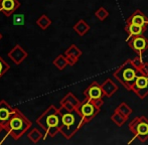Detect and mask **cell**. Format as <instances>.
Segmentation results:
<instances>
[{
  "label": "cell",
  "instance_id": "obj_1",
  "mask_svg": "<svg viewBox=\"0 0 148 145\" xmlns=\"http://www.w3.org/2000/svg\"><path fill=\"white\" fill-rule=\"evenodd\" d=\"M62 115V125L60 128V133L66 139H71L83 126L85 125L84 119L76 110L69 111L60 105L59 109Z\"/></svg>",
  "mask_w": 148,
  "mask_h": 145
},
{
  "label": "cell",
  "instance_id": "obj_2",
  "mask_svg": "<svg viewBox=\"0 0 148 145\" xmlns=\"http://www.w3.org/2000/svg\"><path fill=\"white\" fill-rule=\"evenodd\" d=\"M36 123L45 131V138L47 136L55 137L60 132V128L62 125V115L60 110L55 106L51 105L47 111L43 112L36 119Z\"/></svg>",
  "mask_w": 148,
  "mask_h": 145
},
{
  "label": "cell",
  "instance_id": "obj_3",
  "mask_svg": "<svg viewBox=\"0 0 148 145\" xmlns=\"http://www.w3.org/2000/svg\"><path fill=\"white\" fill-rule=\"evenodd\" d=\"M141 72L133 65L131 60H127L113 72V77L127 91H132V87L137 77Z\"/></svg>",
  "mask_w": 148,
  "mask_h": 145
},
{
  "label": "cell",
  "instance_id": "obj_4",
  "mask_svg": "<svg viewBox=\"0 0 148 145\" xmlns=\"http://www.w3.org/2000/svg\"><path fill=\"white\" fill-rule=\"evenodd\" d=\"M31 126V122L19 110L16 109L15 113L11 116L8 123L4 127V130L13 138L14 140H18Z\"/></svg>",
  "mask_w": 148,
  "mask_h": 145
},
{
  "label": "cell",
  "instance_id": "obj_5",
  "mask_svg": "<svg viewBox=\"0 0 148 145\" xmlns=\"http://www.w3.org/2000/svg\"><path fill=\"white\" fill-rule=\"evenodd\" d=\"M128 128L133 135L140 142H145L148 140V119L145 116L135 117L129 123Z\"/></svg>",
  "mask_w": 148,
  "mask_h": 145
},
{
  "label": "cell",
  "instance_id": "obj_6",
  "mask_svg": "<svg viewBox=\"0 0 148 145\" xmlns=\"http://www.w3.org/2000/svg\"><path fill=\"white\" fill-rule=\"evenodd\" d=\"M77 111L79 112V114L84 119L85 124H87L89 122H91L96 117L97 114L100 113L101 108L96 106V104L92 100L85 99L83 102H81L80 106L77 108Z\"/></svg>",
  "mask_w": 148,
  "mask_h": 145
},
{
  "label": "cell",
  "instance_id": "obj_7",
  "mask_svg": "<svg viewBox=\"0 0 148 145\" xmlns=\"http://www.w3.org/2000/svg\"><path fill=\"white\" fill-rule=\"evenodd\" d=\"M128 45L134 53H136L139 57H142L143 53L148 49V38L143 34L129 37Z\"/></svg>",
  "mask_w": 148,
  "mask_h": 145
},
{
  "label": "cell",
  "instance_id": "obj_8",
  "mask_svg": "<svg viewBox=\"0 0 148 145\" xmlns=\"http://www.w3.org/2000/svg\"><path fill=\"white\" fill-rule=\"evenodd\" d=\"M132 92L136 94L139 99L143 100L148 96V76L140 74L137 77L132 87Z\"/></svg>",
  "mask_w": 148,
  "mask_h": 145
},
{
  "label": "cell",
  "instance_id": "obj_9",
  "mask_svg": "<svg viewBox=\"0 0 148 145\" xmlns=\"http://www.w3.org/2000/svg\"><path fill=\"white\" fill-rule=\"evenodd\" d=\"M85 99L88 100H96V99H101L104 97V93L102 90L101 85L98 82H93L91 85L84 91Z\"/></svg>",
  "mask_w": 148,
  "mask_h": 145
},
{
  "label": "cell",
  "instance_id": "obj_10",
  "mask_svg": "<svg viewBox=\"0 0 148 145\" xmlns=\"http://www.w3.org/2000/svg\"><path fill=\"white\" fill-rule=\"evenodd\" d=\"M16 109L12 108L5 100L0 101V123L5 127L11 116L15 113Z\"/></svg>",
  "mask_w": 148,
  "mask_h": 145
},
{
  "label": "cell",
  "instance_id": "obj_11",
  "mask_svg": "<svg viewBox=\"0 0 148 145\" xmlns=\"http://www.w3.org/2000/svg\"><path fill=\"white\" fill-rule=\"evenodd\" d=\"M126 24H136V25H148V17L141 11L140 9H136L128 18L126 19Z\"/></svg>",
  "mask_w": 148,
  "mask_h": 145
},
{
  "label": "cell",
  "instance_id": "obj_12",
  "mask_svg": "<svg viewBox=\"0 0 148 145\" xmlns=\"http://www.w3.org/2000/svg\"><path fill=\"white\" fill-rule=\"evenodd\" d=\"M8 57L15 65H19V64H21L27 57V53L19 44H17L8 53Z\"/></svg>",
  "mask_w": 148,
  "mask_h": 145
},
{
  "label": "cell",
  "instance_id": "obj_13",
  "mask_svg": "<svg viewBox=\"0 0 148 145\" xmlns=\"http://www.w3.org/2000/svg\"><path fill=\"white\" fill-rule=\"evenodd\" d=\"M20 3L18 0H0V11L6 16H10L18 7Z\"/></svg>",
  "mask_w": 148,
  "mask_h": 145
},
{
  "label": "cell",
  "instance_id": "obj_14",
  "mask_svg": "<svg viewBox=\"0 0 148 145\" xmlns=\"http://www.w3.org/2000/svg\"><path fill=\"white\" fill-rule=\"evenodd\" d=\"M101 87L104 93V97H107V98H111L119 89L117 84H116L112 79H107V80H105L101 84Z\"/></svg>",
  "mask_w": 148,
  "mask_h": 145
},
{
  "label": "cell",
  "instance_id": "obj_15",
  "mask_svg": "<svg viewBox=\"0 0 148 145\" xmlns=\"http://www.w3.org/2000/svg\"><path fill=\"white\" fill-rule=\"evenodd\" d=\"M147 29V26L136 25V24H126L125 25V31L128 34L129 37L136 36L143 34Z\"/></svg>",
  "mask_w": 148,
  "mask_h": 145
},
{
  "label": "cell",
  "instance_id": "obj_16",
  "mask_svg": "<svg viewBox=\"0 0 148 145\" xmlns=\"http://www.w3.org/2000/svg\"><path fill=\"white\" fill-rule=\"evenodd\" d=\"M74 30L79 34L80 36H83L90 30V25L85 21L84 19H80L76 24L74 25Z\"/></svg>",
  "mask_w": 148,
  "mask_h": 145
},
{
  "label": "cell",
  "instance_id": "obj_17",
  "mask_svg": "<svg viewBox=\"0 0 148 145\" xmlns=\"http://www.w3.org/2000/svg\"><path fill=\"white\" fill-rule=\"evenodd\" d=\"M111 120L114 124H116V125L118 126V127H121V126H123L127 122L128 117H125L124 115H122V114L119 113L118 111L115 110L114 113L112 114V116H111Z\"/></svg>",
  "mask_w": 148,
  "mask_h": 145
},
{
  "label": "cell",
  "instance_id": "obj_18",
  "mask_svg": "<svg viewBox=\"0 0 148 145\" xmlns=\"http://www.w3.org/2000/svg\"><path fill=\"white\" fill-rule=\"evenodd\" d=\"M64 102H66V103H70V104H72L73 106L75 107V108H78L79 106H80V104H81V101L79 100L78 98H77L76 96H75L73 93H68V94L66 95V96L64 97V98L60 100V103H64Z\"/></svg>",
  "mask_w": 148,
  "mask_h": 145
},
{
  "label": "cell",
  "instance_id": "obj_19",
  "mask_svg": "<svg viewBox=\"0 0 148 145\" xmlns=\"http://www.w3.org/2000/svg\"><path fill=\"white\" fill-rule=\"evenodd\" d=\"M53 65H55L56 67H57L58 69L60 70V71H62V70H64L66 66H69L66 57V55H58V57L55 59V61H53Z\"/></svg>",
  "mask_w": 148,
  "mask_h": 145
},
{
  "label": "cell",
  "instance_id": "obj_20",
  "mask_svg": "<svg viewBox=\"0 0 148 145\" xmlns=\"http://www.w3.org/2000/svg\"><path fill=\"white\" fill-rule=\"evenodd\" d=\"M64 55L66 57H76V59L79 60V57L82 55V51L77 47L76 44H72L68 49L64 53Z\"/></svg>",
  "mask_w": 148,
  "mask_h": 145
},
{
  "label": "cell",
  "instance_id": "obj_21",
  "mask_svg": "<svg viewBox=\"0 0 148 145\" xmlns=\"http://www.w3.org/2000/svg\"><path fill=\"white\" fill-rule=\"evenodd\" d=\"M116 111H118L119 113H121L122 115H124L125 117H129V116L132 114V112H133V110L130 108V107L128 106V104L127 103H125V102H123V103H121L120 105L117 107V108L115 109Z\"/></svg>",
  "mask_w": 148,
  "mask_h": 145
},
{
  "label": "cell",
  "instance_id": "obj_22",
  "mask_svg": "<svg viewBox=\"0 0 148 145\" xmlns=\"http://www.w3.org/2000/svg\"><path fill=\"white\" fill-rule=\"evenodd\" d=\"M36 24L41 28V29H47V28L51 24V20L49 19L45 14H42V15L36 20Z\"/></svg>",
  "mask_w": 148,
  "mask_h": 145
},
{
  "label": "cell",
  "instance_id": "obj_23",
  "mask_svg": "<svg viewBox=\"0 0 148 145\" xmlns=\"http://www.w3.org/2000/svg\"><path fill=\"white\" fill-rule=\"evenodd\" d=\"M28 138L33 142V143H37L40 139H42V133L36 128H33L32 130L28 133Z\"/></svg>",
  "mask_w": 148,
  "mask_h": 145
},
{
  "label": "cell",
  "instance_id": "obj_24",
  "mask_svg": "<svg viewBox=\"0 0 148 145\" xmlns=\"http://www.w3.org/2000/svg\"><path fill=\"white\" fill-rule=\"evenodd\" d=\"M109 14H110L109 11H108V10L106 9L104 6L99 7V9H97V10H96V12H95V16L100 20V21H104L106 18H108Z\"/></svg>",
  "mask_w": 148,
  "mask_h": 145
},
{
  "label": "cell",
  "instance_id": "obj_25",
  "mask_svg": "<svg viewBox=\"0 0 148 145\" xmlns=\"http://www.w3.org/2000/svg\"><path fill=\"white\" fill-rule=\"evenodd\" d=\"M9 65L0 57V78L9 70Z\"/></svg>",
  "mask_w": 148,
  "mask_h": 145
},
{
  "label": "cell",
  "instance_id": "obj_26",
  "mask_svg": "<svg viewBox=\"0 0 148 145\" xmlns=\"http://www.w3.org/2000/svg\"><path fill=\"white\" fill-rule=\"evenodd\" d=\"M13 24H15V25H23L24 24V15L23 14H16V15H14Z\"/></svg>",
  "mask_w": 148,
  "mask_h": 145
},
{
  "label": "cell",
  "instance_id": "obj_27",
  "mask_svg": "<svg viewBox=\"0 0 148 145\" xmlns=\"http://www.w3.org/2000/svg\"><path fill=\"white\" fill-rule=\"evenodd\" d=\"M131 61H132L133 65H134L135 67H136L137 69H138L139 71H140V68L142 67V65L144 64V62L142 61V57H139V55H138L137 57H134V59H132Z\"/></svg>",
  "mask_w": 148,
  "mask_h": 145
},
{
  "label": "cell",
  "instance_id": "obj_28",
  "mask_svg": "<svg viewBox=\"0 0 148 145\" xmlns=\"http://www.w3.org/2000/svg\"><path fill=\"white\" fill-rule=\"evenodd\" d=\"M140 72L142 75H144V76H148V63L144 62L142 67L140 68Z\"/></svg>",
  "mask_w": 148,
  "mask_h": 145
},
{
  "label": "cell",
  "instance_id": "obj_29",
  "mask_svg": "<svg viewBox=\"0 0 148 145\" xmlns=\"http://www.w3.org/2000/svg\"><path fill=\"white\" fill-rule=\"evenodd\" d=\"M66 60H68L69 66H75V64L79 61L78 59H76V57H66Z\"/></svg>",
  "mask_w": 148,
  "mask_h": 145
},
{
  "label": "cell",
  "instance_id": "obj_30",
  "mask_svg": "<svg viewBox=\"0 0 148 145\" xmlns=\"http://www.w3.org/2000/svg\"><path fill=\"white\" fill-rule=\"evenodd\" d=\"M3 129H4V126L2 125L1 123H0V132H1V131H2V130H3Z\"/></svg>",
  "mask_w": 148,
  "mask_h": 145
},
{
  "label": "cell",
  "instance_id": "obj_31",
  "mask_svg": "<svg viewBox=\"0 0 148 145\" xmlns=\"http://www.w3.org/2000/svg\"><path fill=\"white\" fill-rule=\"evenodd\" d=\"M1 38H2V34H0V39H1Z\"/></svg>",
  "mask_w": 148,
  "mask_h": 145
}]
</instances>
